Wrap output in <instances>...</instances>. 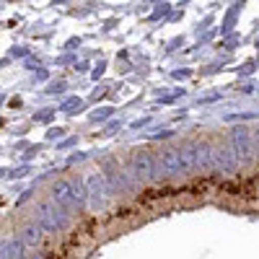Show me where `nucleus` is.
Returning a JSON list of instances; mask_svg holds the SVG:
<instances>
[{"label": "nucleus", "instance_id": "obj_1", "mask_svg": "<svg viewBox=\"0 0 259 259\" xmlns=\"http://www.w3.org/2000/svg\"><path fill=\"white\" fill-rule=\"evenodd\" d=\"M85 187L80 179H62L52 187V202L62 210V212H73L80 210L85 205Z\"/></svg>", "mask_w": 259, "mask_h": 259}, {"label": "nucleus", "instance_id": "obj_2", "mask_svg": "<svg viewBox=\"0 0 259 259\" xmlns=\"http://www.w3.org/2000/svg\"><path fill=\"white\" fill-rule=\"evenodd\" d=\"M65 226H68V215H65L55 202L39 207V228H41V231L55 233V231H62Z\"/></svg>", "mask_w": 259, "mask_h": 259}, {"label": "nucleus", "instance_id": "obj_3", "mask_svg": "<svg viewBox=\"0 0 259 259\" xmlns=\"http://www.w3.org/2000/svg\"><path fill=\"white\" fill-rule=\"evenodd\" d=\"M133 174L140 182H153L158 177V161L150 153H145V150H140V153H135V158H133Z\"/></svg>", "mask_w": 259, "mask_h": 259}, {"label": "nucleus", "instance_id": "obj_4", "mask_svg": "<svg viewBox=\"0 0 259 259\" xmlns=\"http://www.w3.org/2000/svg\"><path fill=\"white\" fill-rule=\"evenodd\" d=\"M231 148H233V153L239 161H244V163L251 161V138H249L246 127H239L231 133Z\"/></svg>", "mask_w": 259, "mask_h": 259}, {"label": "nucleus", "instance_id": "obj_5", "mask_svg": "<svg viewBox=\"0 0 259 259\" xmlns=\"http://www.w3.org/2000/svg\"><path fill=\"white\" fill-rule=\"evenodd\" d=\"M106 194H109V189H106V184H104V177L101 174H91L89 182H85V197H91V205L94 207H104Z\"/></svg>", "mask_w": 259, "mask_h": 259}, {"label": "nucleus", "instance_id": "obj_6", "mask_svg": "<svg viewBox=\"0 0 259 259\" xmlns=\"http://www.w3.org/2000/svg\"><path fill=\"white\" fill-rule=\"evenodd\" d=\"M236 166H239V158H236L231 143H223L218 150H215V168L226 171V174H231V171H236Z\"/></svg>", "mask_w": 259, "mask_h": 259}, {"label": "nucleus", "instance_id": "obj_7", "mask_svg": "<svg viewBox=\"0 0 259 259\" xmlns=\"http://www.w3.org/2000/svg\"><path fill=\"white\" fill-rule=\"evenodd\" d=\"M179 168L182 174H189V171L197 168V143H187L179 150Z\"/></svg>", "mask_w": 259, "mask_h": 259}, {"label": "nucleus", "instance_id": "obj_8", "mask_svg": "<svg viewBox=\"0 0 259 259\" xmlns=\"http://www.w3.org/2000/svg\"><path fill=\"white\" fill-rule=\"evenodd\" d=\"M161 171L168 177H174V174H182V168H179V150H163L161 153V161H158Z\"/></svg>", "mask_w": 259, "mask_h": 259}, {"label": "nucleus", "instance_id": "obj_9", "mask_svg": "<svg viewBox=\"0 0 259 259\" xmlns=\"http://www.w3.org/2000/svg\"><path fill=\"white\" fill-rule=\"evenodd\" d=\"M197 168H215V150L207 143H197Z\"/></svg>", "mask_w": 259, "mask_h": 259}, {"label": "nucleus", "instance_id": "obj_10", "mask_svg": "<svg viewBox=\"0 0 259 259\" xmlns=\"http://www.w3.org/2000/svg\"><path fill=\"white\" fill-rule=\"evenodd\" d=\"M41 241V228L39 223H31L24 228V236H21V244H26V246H36Z\"/></svg>", "mask_w": 259, "mask_h": 259}, {"label": "nucleus", "instance_id": "obj_11", "mask_svg": "<svg viewBox=\"0 0 259 259\" xmlns=\"http://www.w3.org/2000/svg\"><path fill=\"white\" fill-rule=\"evenodd\" d=\"M21 259H41L39 254H26V256H21Z\"/></svg>", "mask_w": 259, "mask_h": 259}]
</instances>
